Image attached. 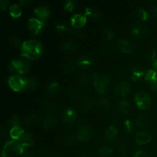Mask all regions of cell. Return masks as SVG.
Returning <instances> with one entry per match:
<instances>
[{
    "mask_svg": "<svg viewBox=\"0 0 157 157\" xmlns=\"http://www.w3.org/2000/svg\"><path fill=\"white\" fill-rule=\"evenodd\" d=\"M117 133L118 131L114 127H110L105 130L104 133V136L105 138L109 141H113L117 137Z\"/></svg>",
    "mask_w": 157,
    "mask_h": 157,
    "instance_id": "obj_18",
    "label": "cell"
},
{
    "mask_svg": "<svg viewBox=\"0 0 157 157\" xmlns=\"http://www.w3.org/2000/svg\"><path fill=\"white\" fill-rule=\"evenodd\" d=\"M77 63L83 68H88L92 64V59L87 55H83L79 58V61Z\"/></svg>",
    "mask_w": 157,
    "mask_h": 157,
    "instance_id": "obj_21",
    "label": "cell"
},
{
    "mask_svg": "<svg viewBox=\"0 0 157 157\" xmlns=\"http://www.w3.org/2000/svg\"><path fill=\"white\" fill-rule=\"evenodd\" d=\"M111 153V148L107 145H101L97 148V154L98 157H110Z\"/></svg>",
    "mask_w": 157,
    "mask_h": 157,
    "instance_id": "obj_16",
    "label": "cell"
},
{
    "mask_svg": "<svg viewBox=\"0 0 157 157\" xmlns=\"http://www.w3.org/2000/svg\"><path fill=\"white\" fill-rule=\"evenodd\" d=\"M77 113L74 109L66 108L63 110L62 120L66 124H71L76 121Z\"/></svg>",
    "mask_w": 157,
    "mask_h": 157,
    "instance_id": "obj_8",
    "label": "cell"
},
{
    "mask_svg": "<svg viewBox=\"0 0 157 157\" xmlns=\"http://www.w3.org/2000/svg\"><path fill=\"white\" fill-rule=\"evenodd\" d=\"M131 34L134 36L137 37H145L148 35V32L147 29L142 25H134L133 27L131 28Z\"/></svg>",
    "mask_w": 157,
    "mask_h": 157,
    "instance_id": "obj_13",
    "label": "cell"
},
{
    "mask_svg": "<svg viewBox=\"0 0 157 157\" xmlns=\"http://www.w3.org/2000/svg\"><path fill=\"white\" fill-rule=\"evenodd\" d=\"M136 125L141 129H145L147 127V119L145 117V115L143 113H139L137 115V117L136 120Z\"/></svg>",
    "mask_w": 157,
    "mask_h": 157,
    "instance_id": "obj_27",
    "label": "cell"
},
{
    "mask_svg": "<svg viewBox=\"0 0 157 157\" xmlns=\"http://www.w3.org/2000/svg\"><path fill=\"white\" fill-rule=\"evenodd\" d=\"M134 157H150V156L147 152L144 151V150H138L135 153Z\"/></svg>",
    "mask_w": 157,
    "mask_h": 157,
    "instance_id": "obj_47",
    "label": "cell"
},
{
    "mask_svg": "<svg viewBox=\"0 0 157 157\" xmlns=\"http://www.w3.org/2000/svg\"><path fill=\"white\" fill-rule=\"evenodd\" d=\"M79 157H92V156L89 153L84 152V153H81V154L79 155Z\"/></svg>",
    "mask_w": 157,
    "mask_h": 157,
    "instance_id": "obj_52",
    "label": "cell"
},
{
    "mask_svg": "<svg viewBox=\"0 0 157 157\" xmlns=\"http://www.w3.org/2000/svg\"><path fill=\"white\" fill-rule=\"evenodd\" d=\"M133 123L130 120H127L124 123V127L128 132H132L133 130Z\"/></svg>",
    "mask_w": 157,
    "mask_h": 157,
    "instance_id": "obj_44",
    "label": "cell"
},
{
    "mask_svg": "<svg viewBox=\"0 0 157 157\" xmlns=\"http://www.w3.org/2000/svg\"><path fill=\"white\" fill-rule=\"evenodd\" d=\"M129 107H130V103L126 99H122L118 102L117 110L121 114H126L128 113Z\"/></svg>",
    "mask_w": 157,
    "mask_h": 157,
    "instance_id": "obj_19",
    "label": "cell"
},
{
    "mask_svg": "<svg viewBox=\"0 0 157 157\" xmlns=\"http://www.w3.org/2000/svg\"><path fill=\"white\" fill-rule=\"evenodd\" d=\"M94 88L98 93L104 94L108 91L110 87V78L107 75H104L99 76L98 74L94 73L92 75Z\"/></svg>",
    "mask_w": 157,
    "mask_h": 157,
    "instance_id": "obj_2",
    "label": "cell"
},
{
    "mask_svg": "<svg viewBox=\"0 0 157 157\" xmlns=\"http://www.w3.org/2000/svg\"><path fill=\"white\" fill-rule=\"evenodd\" d=\"M95 104L94 100L90 98H85L81 103V109L84 111H88Z\"/></svg>",
    "mask_w": 157,
    "mask_h": 157,
    "instance_id": "obj_26",
    "label": "cell"
},
{
    "mask_svg": "<svg viewBox=\"0 0 157 157\" xmlns=\"http://www.w3.org/2000/svg\"><path fill=\"white\" fill-rule=\"evenodd\" d=\"M131 90L129 83L126 81H120L115 86V92L118 96H125Z\"/></svg>",
    "mask_w": 157,
    "mask_h": 157,
    "instance_id": "obj_9",
    "label": "cell"
},
{
    "mask_svg": "<svg viewBox=\"0 0 157 157\" xmlns=\"http://www.w3.org/2000/svg\"><path fill=\"white\" fill-rule=\"evenodd\" d=\"M118 47H119V48L122 52H125V53L130 54L133 51V48L131 43L126 39L119 40V41H118Z\"/></svg>",
    "mask_w": 157,
    "mask_h": 157,
    "instance_id": "obj_14",
    "label": "cell"
},
{
    "mask_svg": "<svg viewBox=\"0 0 157 157\" xmlns=\"http://www.w3.org/2000/svg\"><path fill=\"white\" fill-rule=\"evenodd\" d=\"M26 147H28V146L22 144V143H16L15 147V153L18 155H23L25 153V150Z\"/></svg>",
    "mask_w": 157,
    "mask_h": 157,
    "instance_id": "obj_32",
    "label": "cell"
},
{
    "mask_svg": "<svg viewBox=\"0 0 157 157\" xmlns=\"http://www.w3.org/2000/svg\"><path fill=\"white\" fill-rule=\"evenodd\" d=\"M19 141L22 144H25L28 147H30L33 143V136H32V133H28V132H24L23 134L21 135L20 137Z\"/></svg>",
    "mask_w": 157,
    "mask_h": 157,
    "instance_id": "obj_23",
    "label": "cell"
},
{
    "mask_svg": "<svg viewBox=\"0 0 157 157\" xmlns=\"http://www.w3.org/2000/svg\"><path fill=\"white\" fill-rule=\"evenodd\" d=\"M55 157H61V156H56Z\"/></svg>",
    "mask_w": 157,
    "mask_h": 157,
    "instance_id": "obj_56",
    "label": "cell"
},
{
    "mask_svg": "<svg viewBox=\"0 0 157 157\" xmlns=\"http://www.w3.org/2000/svg\"><path fill=\"white\" fill-rule=\"evenodd\" d=\"M156 50L154 48H151L148 51V52H147V57H148L149 59L152 60V61L155 60V56H156Z\"/></svg>",
    "mask_w": 157,
    "mask_h": 157,
    "instance_id": "obj_45",
    "label": "cell"
},
{
    "mask_svg": "<svg viewBox=\"0 0 157 157\" xmlns=\"http://www.w3.org/2000/svg\"><path fill=\"white\" fill-rule=\"evenodd\" d=\"M9 41H10L11 44H12L15 47H18L20 45V40L15 35H12V36L9 37Z\"/></svg>",
    "mask_w": 157,
    "mask_h": 157,
    "instance_id": "obj_43",
    "label": "cell"
},
{
    "mask_svg": "<svg viewBox=\"0 0 157 157\" xmlns=\"http://www.w3.org/2000/svg\"><path fill=\"white\" fill-rule=\"evenodd\" d=\"M38 117L36 115H30L26 119V122L29 124H34L38 121Z\"/></svg>",
    "mask_w": 157,
    "mask_h": 157,
    "instance_id": "obj_46",
    "label": "cell"
},
{
    "mask_svg": "<svg viewBox=\"0 0 157 157\" xmlns=\"http://www.w3.org/2000/svg\"><path fill=\"white\" fill-rule=\"evenodd\" d=\"M99 107L103 111H108L111 107V103L108 98H102L99 101Z\"/></svg>",
    "mask_w": 157,
    "mask_h": 157,
    "instance_id": "obj_25",
    "label": "cell"
},
{
    "mask_svg": "<svg viewBox=\"0 0 157 157\" xmlns=\"http://www.w3.org/2000/svg\"><path fill=\"white\" fill-rule=\"evenodd\" d=\"M136 14H137L138 18H140V19L143 20V21H145V20H147L149 17V15H148V13H147V12L144 9H138Z\"/></svg>",
    "mask_w": 157,
    "mask_h": 157,
    "instance_id": "obj_37",
    "label": "cell"
},
{
    "mask_svg": "<svg viewBox=\"0 0 157 157\" xmlns=\"http://www.w3.org/2000/svg\"><path fill=\"white\" fill-rule=\"evenodd\" d=\"M24 130L19 127H12L10 130V136L12 138V140H19L20 137L21 135L24 133Z\"/></svg>",
    "mask_w": 157,
    "mask_h": 157,
    "instance_id": "obj_22",
    "label": "cell"
},
{
    "mask_svg": "<svg viewBox=\"0 0 157 157\" xmlns=\"http://www.w3.org/2000/svg\"><path fill=\"white\" fill-rule=\"evenodd\" d=\"M77 138L81 141H88L92 136V129L90 125L84 123L79 127L78 133L76 134Z\"/></svg>",
    "mask_w": 157,
    "mask_h": 157,
    "instance_id": "obj_6",
    "label": "cell"
},
{
    "mask_svg": "<svg viewBox=\"0 0 157 157\" xmlns=\"http://www.w3.org/2000/svg\"><path fill=\"white\" fill-rule=\"evenodd\" d=\"M152 140L151 133L149 132L142 131L136 133L135 137V142L138 145H144V144L149 143Z\"/></svg>",
    "mask_w": 157,
    "mask_h": 157,
    "instance_id": "obj_11",
    "label": "cell"
},
{
    "mask_svg": "<svg viewBox=\"0 0 157 157\" xmlns=\"http://www.w3.org/2000/svg\"><path fill=\"white\" fill-rule=\"evenodd\" d=\"M78 81L81 84H87L89 83V81H90V77L87 74L81 75L79 77V78H78Z\"/></svg>",
    "mask_w": 157,
    "mask_h": 157,
    "instance_id": "obj_41",
    "label": "cell"
},
{
    "mask_svg": "<svg viewBox=\"0 0 157 157\" xmlns=\"http://www.w3.org/2000/svg\"><path fill=\"white\" fill-rule=\"evenodd\" d=\"M153 15H154L155 18L157 19V6H154V8H153Z\"/></svg>",
    "mask_w": 157,
    "mask_h": 157,
    "instance_id": "obj_54",
    "label": "cell"
},
{
    "mask_svg": "<svg viewBox=\"0 0 157 157\" xmlns=\"http://www.w3.org/2000/svg\"><path fill=\"white\" fill-rule=\"evenodd\" d=\"M35 12L41 19H46L49 16V9L48 6H38L36 9H35Z\"/></svg>",
    "mask_w": 157,
    "mask_h": 157,
    "instance_id": "obj_17",
    "label": "cell"
},
{
    "mask_svg": "<svg viewBox=\"0 0 157 157\" xmlns=\"http://www.w3.org/2000/svg\"><path fill=\"white\" fill-rule=\"evenodd\" d=\"M134 100L136 104L140 109L145 110L150 104V97L148 94L144 90L136 92L134 96Z\"/></svg>",
    "mask_w": 157,
    "mask_h": 157,
    "instance_id": "obj_5",
    "label": "cell"
},
{
    "mask_svg": "<svg viewBox=\"0 0 157 157\" xmlns=\"http://www.w3.org/2000/svg\"><path fill=\"white\" fill-rule=\"evenodd\" d=\"M77 65H78V63L74 62V61H70V62L67 63L64 67V72L65 73H71L76 68Z\"/></svg>",
    "mask_w": 157,
    "mask_h": 157,
    "instance_id": "obj_34",
    "label": "cell"
},
{
    "mask_svg": "<svg viewBox=\"0 0 157 157\" xmlns=\"http://www.w3.org/2000/svg\"><path fill=\"white\" fill-rule=\"evenodd\" d=\"M145 80L150 84L157 82V72L153 69L148 70L145 74Z\"/></svg>",
    "mask_w": 157,
    "mask_h": 157,
    "instance_id": "obj_20",
    "label": "cell"
},
{
    "mask_svg": "<svg viewBox=\"0 0 157 157\" xmlns=\"http://www.w3.org/2000/svg\"><path fill=\"white\" fill-rule=\"evenodd\" d=\"M144 74V70L140 66H134L132 68L131 77L133 81H138Z\"/></svg>",
    "mask_w": 157,
    "mask_h": 157,
    "instance_id": "obj_24",
    "label": "cell"
},
{
    "mask_svg": "<svg viewBox=\"0 0 157 157\" xmlns=\"http://www.w3.org/2000/svg\"><path fill=\"white\" fill-rule=\"evenodd\" d=\"M68 94L69 96L71 97V98H79V97H81V93H80L79 90L76 88V87H71L70 90H68Z\"/></svg>",
    "mask_w": 157,
    "mask_h": 157,
    "instance_id": "obj_39",
    "label": "cell"
},
{
    "mask_svg": "<svg viewBox=\"0 0 157 157\" xmlns=\"http://www.w3.org/2000/svg\"><path fill=\"white\" fill-rule=\"evenodd\" d=\"M75 4H76L75 1H73V0H68V1L66 2L65 4H64V9L67 11L73 10L75 7Z\"/></svg>",
    "mask_w": 157,
    "mask_h": 157,
    "instance_id": "obj_40",
    "label": "cell"
},
{
    "mask_svg": "<svg viewBox=\"0 0 157 157\" xmlns=\"http://www.w3.org/2000/svg\"><path fill=\"white\" fill-rule=\"evenodd\" d=\"M116 153L118 156L121 157L126 156L127 153V149L126 146L124 144H118L116 147Z\"/></svg>",
    "mask_w": 157,
    "mask_h": 157,
    "instance_id": "obj_33",
    "label": "cell"
},
{
    "mask_svg": "<svg viewBox=\"0 0 157 157\" xmlns=\"http://www.w3.org/2000/svg\"><path fill=\"white\" fill-rule=\"evenodd\" d=\"M77 136H74L72 134H69L67 135L64 138V143L65 145L67 146H71L75 144V140H76Z\"/></svg>",
    "mask_w": 157,
    "mask_h": 157,
    "instance_id": "obj_36",
    "label": "cell"
},
{
    "mask_svg": "<svg viewBox=\"0 0 157 157\" xmlns=\"http://www.w3.org/2000/svg\"><path fill=\"white\" fill-rule=\"evenodd\" d=\"M153 66L154 67L155 69H156L157 70V58L153 61Z\"/></svg>",
    "mask_w": 157,
    "mask_h": 157,
    "instance_id": "obj_55",
    "label": "cell"
},
{
    "mask_svg": "<svg viewBox=\"0 0 157 157\" xmlns=\"http://www.w3.org/2000/svg\"><path fill=\"white\" fill-rule=\"evenodd\" d=\"M9 85L15 91H21L26 88V79L18 75H13L9 78Z\"/></svg>",
    "mask_w": 157,
    "mask_h": 157,
    "instance_id": "obj_4",
    "label": "cell"
},
{
    "mask_svg": "<svg viewBox=\"0 0 157 157\" xmlns=\"http://www.w3.org/2000/svg\"><path fill=\"white\" fill-rule=\"evenodd\" d=\"M104 36H105L106 40H107V41H110V40H111L115 35L114 32H113L112 29H109V28H107V29H104Z\"/></svg>",
    "mask_w": 157,
    "mask_h": 157,
    "instance_id": "obj_38",
    "label": "cell"
},
{
    "mask_svg": "<svg viewBox=\"0 0 157 157\" xmlns=\"http://www.w3.org/2000/svg\"><path fill=\"white\" fill-rule=\"evenodd\" d=\"M21 157H35V155L33 153H25L21 155Z\"/></svg>",
    "mask_w": 157,
    "mask_h": 157,
    "instance_id": "obj_51",
    "label": "cell"
},
{
    "mask_svg": "<svg viewBox=\"0 0 157 157\" xmlns=\"http://www.w3.org/2000/svg\"><path fill=\"white\" fill-rule=\"evenodd\" d=\"M8 6V1L6 0H1L0 1V9L1 10H5Z\"/></svg>",
    "mask_w": 157,
    "mask_h": 157,
    "instance_id": "obj_50",
    "label": "cell"
},
{
    "mask_svg": "<svg viewBox=\"0 0 157 157\" xmlns=\"http://www.w3.org/2000/svg\"><path fill=\"white\" fill-rule=\"evenodd\" d=\"M38 81L35 78H29L26 79V88L29 90H35L38 87Z\"/></svg>",
    "mask_w": 157,
    "mask_h": 157,
    "instance_id": "obj_29",
    "label": "cell"
},
{
    "mask_svg": "<svg viewBox=\"0 0 157 157\" xmlns=\"http://www.w3.org/2000/svg\"><path fill=\"white\" fill-rule=\"evenodd\" d=\"M40 155L42 157H52V155L50 151H48L46 149H42L40 150Z\"/></svg>",
    "mask_w": 157,
    "mask_h": 157,
    "instance_id": "obj_48",
    "label": "cell"
},
{
    "mask_svg": "<svg viewBox=\"0 0 157 157\" xmlns=\"http://www.w3.org/2000/svg\"><path fill=\"white\" fill-rule=\"evenodd\" d=\"M44 25V22L42 19L35 18H31L29 19V28L34 35L39 33Z\"/></svg>",
    "mask_w": 157,
    "mask_h": 157,
    "instance_id": "obj_7",
    "label": "cell"
},
{
    "mask_svg": "<svg viewBox=\"0 0 157 157\" xmlns=\"http://www.w3.org/2000/svg\"><path fill=\"white\" fill-rule=\"evenodd\" d=\"M86 21H87L86 16L81 14H75L71 18V24L75 28H81L84 25Z\"/></svg>",
    "mask_w": 157,
    "mask_h": 157,
    "instance_id": "obj_12",
    "label": "cell"
},
{
    "mask_svg": "<svg viewBox=\"0 0 157 157\" xmlns=\"http://www.w3.org/2000/svg\"><path fill=\"white\" fill-rule=\"evenodd\" d=\"M42 44L37 40H27L21 44V56H24L29 59L38 58L42 54Z\"/></svg>",
    "mask_w": 157,
    "mask_h": 157,
    "instance_id": "obj_1",
    "label": "cell"
},
{
    "mask_svg": "<svg viewBox=\"0 0 157 157\" xmlns=\"http://www.w3.org/2000/svg\"><path fill=\"white\" fill-rule=\"evenodd\" d=\"M10 14L12 16L15 17H18L21 15V11L20 7L18 6V5L17 4H12L10 6Z\"/></svg>",
    "mask_w": 157,
    "mask_h": 157,
    "instance_id": "obj_30",
    "label": "cell"
},
{
    "mask_svg": "<svg viewBox=\"0 0 157 157\" xmlns=\"http://www.w3.org/2000/svg\"><path fill=\"white\" fill-rule=\"evenodd\" d=\"M47 90L50 94H55L59 90V85L55 81H52V82H51L49 84Z\"/></svg>",
    "mask_w": 157,
    "mask_h": 157,
    "instance_id": "obj_31",
    "label": "cell"
},
{
    "mask_svg": "<svg viewBox=\"0 0 157 157\" xmlns=\"http://www.w3.org/2000/svg\"><path fill=\"white\" fill-rule=\"evenodd\" d=\"M20 122H21V120H20V118L18 116L12 117L10 121H9V124L12 127H19Z\"/></svg>",
    "mask_w": 157,
    "mask_h": 157,
    "instance_id": "obj_42",
    "label": "cell"
},
{
    "mask_svg": "<svg viewBox=\"0 0 157 157\" xmlns=\"http://www.w3.org/2000/svg\"><path fill=\"white\" fill-rule=\"evenodd\" d=\"M57 123L56 117L52 114H48L43 117L42 125L45 128H51L54 127Z\"/></svg>",
    "mask_w": 157,
    "mask_h": 157,
    "instance_id": "obj_15",
    "label": "cell"
},
{
    "mask_svg": "<svg viewBox=\"0 0 157 157\" xmlns=\"http://www.w3.org/2000/svg\"><path fill=\"white\" fill-rule=\"evenodd\" d=\"M19 2L21 6H26V5L30 2V1H28V0H20Z\"/></svg>",
    "mask_w": 157,
    "mask_h": 157,
    "instance_id": "obj_53",
    "label": "cell"
},
{
    "mask_svg": "<svg viewBox=\"0 0 157 157\" xmlns=\"http://www.w3.org/2000/svg\"><path fill=\"white\" fill-rule=\"evenodd\" d=\"M15 144L16 142L14 140L7 141L2 150L1 154L2 157H10L13 153H15Z\"/></svg>",
    "mask_w": 157,
    "mask_h": 157,
    "instance_id": "obj_10",
    "label": "cell"
},
{
    "mask_svg": "<svg viewBox=\"0 0 157 157\" xmlns=\"http://www.w3.org/2000/svg\"><path fill=\"white\" fill-rule=\"evenodd\" d=\"M56 29L58 31H60V32H65V31L68 30V28L64 24H58V25L56 26Z\"/></svg>",
    "mask_w": 157,
    "mask_h": 157,
    "instance_id": "obj_49",
    "label": "cell"
},
{
    "mask_svg": "<svg viewBox=\"0 0 157 157\" xmlns=\"http://www.w3.org/2000/svg\"><path fill=\"white\" fill-rule=\"evenodd\" d=\"M85 15H89L90 17H93V18H98L100 16V15H101V13L98 11L92 9V8H87L85 9Z\"/></svg>",
    "mask_w": 157,
    "mask_h": 157,
    "instance_id": "obj_35",
    "label": "cell"
},
{
    "mask_svg": "<svg viewBox=\"0 0 157 157\" xmlns=\"http://www.w3.org/2000/svg\"><path fill=\"white\" fill-rule=\"evenodd\" d=\"M63 50L67 52H71L75 49V43L72 41H65L61 44Z\"/></svg>",
    "mask_w": 157,
    "mask_h": 157,
    "instance_id": "obj_28",
    "label": "cell"
},
{
    "mask_svg": "<svg viewBox=\"0 0 157 157\" xmlns=\"http://www.w3.org/2000/svg\"><path fill=\"white\" fill-rule=\"evenodd\" d=\"M31 64L27 60H12L9 64V69L12 71H17L19 74H25L30 70Z\"/></svg>",
    "mask_w": 157,
    "mask_h": 157,
    "instance_id": "obj_3",
    "label": "cell"
}]
</instances>
